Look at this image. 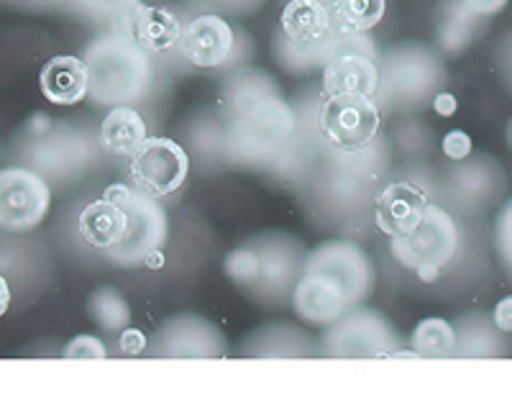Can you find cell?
<instances>
[{
  "label": "cell",
  "instance_id": "6da1fadb",
  "mask_svg": "<svg viewBox=\"0 0 512 397\" xmlns=\"http://www.w3.org/2000/svg\"><path fill=\"white\" fill-rule=\"evenodd\" d=\"M297 134V113L282 98L269 95L249 111L231 116L223 149L228 157L246 164H264L285 159Z\"/></svg>",
  "mask_w": 512,
  "mask_h": 397
},
{
  "label": "cell",
  "instance_id": "7a4b0ae2",
  "mask_svg": "<svg viewBox=\"0 0 512 397\" xmlns=\"http://www.w3.org/2000/svg\"><path fill=\"white\" fill-rule=\"evenodd\" d=\"M131 36L93 44L85 59L90 70V95L105 106H134L152 85V65Z\"/></svg>",
  "mask_w": 512,
  "mask_h": 397
},
{
  "label": "cell",
  "instance_id": "3957f363",
  "mask_svg": "<svg viewBox=\"0 0 512 397\" xmlns=\"http://www.w3.org/2000/svg\"><path fill=\"white\" fill-rule=\"evenodd\" d=\"M300 269L303 257L297 252V241L282 234L262 236L254 244L231 252L226 259V272L236 285L267 295H285L287 290H295Z\"/></svg>",
  "mask_w": 512,
  "mask_h": 397
},
{
  "label": "cell",
  "instance_id": "277c9868",
  "mask_svg": "<svg viewBox=\"0 0 512 397\" xmlns=\"http://www.w3.org/2000/svg\"><path fill=\"white\" fill-rule=\"evenodd\" d=\"M103 195L121 205L126 213V236L111 252L118 264H146L152 254L162 252L169 236V218L159 205V198L123 182L108 185Z\"/></svg>",
  "mask_w": 512,
  "mask_h": 397
},
{
  "label": "cell",
  "instance_id": "5b68a950",
  "mask_svg": "<svg viewBox=\"0 0 512 397\" xmlns=\"http://www.w3.org/2000/svg\"><path fill=\"white\" fill-rule=\"evenodd\" d=\"M379 103L369 95H326L318 108V131L331 149L364 152L379 136Z\"/></svg>",
  "mask_w": 512,
  "mask_h": 397
},
{
  "label": "cell",
  "instance_id": "8992f818",
  "mask_svg": "<svg viewBox=\"0 0 512 397\" xmlns=\"http://www.w3.org/2000/svg\"><path fill=\"white\" fill-rule=\"evenodd\" d=\"M459 244L461 234L454 216L433 203L428 205L423 221L413 234L390 239L392 257L410 272L420 267H436L443 272V267L454 262Z\"/></svg>",
  "mask_w": 512,
  "mask_h": 397
},
{
  "label": "cell",
  "instance_id": "52a82bcc",
  "mask_svg": "<svg viewBox=\"0 0 512 397\" xmlns=\"http://www.w3.org/2000/svg\"><path fill=\"white\" fill-rule=\"evenodd\" d=\"M52 208V187L47 177L31 167L0 170V228L26 234L44 223Z\"/></svg>",
  "mask_w": 512,
  "mask_h": 397
},
{
  "label": "cell",
  "instance_id": "ba28073f",
  "mask_svg": "<svg viewBox=\"0 0 512 397\" xmlns=\"http://www.w3.org/2000/svg\"><path fill=\"white\" fill-rule=\"evenodd\" d=\"M128 172L139 190L154 198H167L175 195L190 177V154L169 136H149L128 157Z\"/></svg>",
  "mask_w": 512,
  "mask_h": 397
},
{
  "label": "cell",
  "instance_id": "9c48e42d",
  "mask_svg": "<svg viewBox=\"0 0 512 397\" xmlns=\"http://www.w3.org/2000/svg\"><path fill=\"white\" fill-rule=\"evenodd\" d=\"M395 344L397 333L374 310H349L328 326L323 339L331 357H387Z\"/></svg>",
  "mask_w": 512,
  "mask_h": 397
},
{
  "label": "cell",
  "instance_id": "30bf717a",
  "mask_svg": "<svg viewBox=\"0 0 512 397\" xmlns=\"http://www.w3.org/2000/svg\"><path fill=\"white\" fill-rule=\"evenodd\" d=\"M308 267L320 269L331 277L349 295L351 303H361L374 287V264L359 244L351 241H326L315 246L313 252L303 259Z\"/></svg>",
  "mask_w": 512,
  "mask_h": 397
},
{
  "label": "cell",
  "instance_id": "8fae6325",
  "mask_svg": "<svg viewBox=\"0 0 512 397\" xmlns=\"http://www.w3.org/2000/svg\"><path fill=\"white\" fill-rule=\"evenodd\" d=\"M292 305H295L297 316L305 323H313V326H331L344 313H349V308H354V303L338 282H333L320 269L308 267V264H303L300 275H297Z\"/></svg>",
  "mask_w": 512,
  "mask_h": 397
},
{
  "label": "cell",
  "instance_id": "7c38bea8",
  "mask_svg": "<svg viewBox=\"0 0 512 397\" xmlns=\"http://www.w3.org/2000/svg\"><path fill=\"white\" fill-rule=\"evenodd\" d=\"M428 205V195L418 182H390L374 200V223L387 239H400L420 226Z\"/></svg>",
  "mask_w": 512,
  "mask_h": 397
},
{
  "label": "cell",
  "instance_id": "4fadbf2b",
  "mask_svg": "<svg viewBox=\"0 0 512 397\" xmlns=\"http://www.w3.org/2000/svg\"><path fill=\"white\" fill-rule=\"evenodd\" d=\"M180 52L182 57L195 67H221L231 59L236 49V34L226 18L216 13H205V16L192 18L190 24L182 26L180 36Z\"/></svg>",
  "mask_w": 512,
  "mask_h": 397
},
{
  "label": "cell",
  "instance_id": "5bb4252c",
  "mask_svg": "<svg viewBox=\"0 0 512 397\" xmlns=\"http://www.w3.org/2000/svg\"><path fill=\"white\" fill-rule=\"evenodd\" d=\"M39 88L52 106H77L90 95L88 62L75 54H57L41 67Z\"/></svg>",
  "mask_w": 512,
  "mask_h": 397
},
{
  "label": "cell",
  "instance_id": "9a60e30c",
  "mask_svg": "<svg viewBox=\"0 0 512 397\" xmlns=\"http://www.w3.org/2000/svg\"><path fill=\"white\" fill-rule=\"evenodd\" d=\"M379 93V67L361 52L333 54L323 70V95H369Z\"/></svg>",
  "mask_w": 512,
  "mask_h": 397
},
{
  "label": "cell",
  "instance_id": "2e32d148",
  "mask_svg": "<svg viewBox=\"0 0 512 397\" xmlns=\"http://www.w3.org/2000/svg\"><path fill=\"white\" fill-rule=\"evenodd\" d=\"M157 351L164 357H221L223 339L210 323L182 316L159 331Z\"/></svg>",
  "mask_w": 512,
  "mask_h": 397
},
{
  "label": "cell",
  "instance_id": "e0dca14e",
  "mask_svg": "<svg viewBox=\"0 0 512 397\" xmlns=\"http://www.w3.org/2000/svg\"><path fill=\"white\" fill-rule=\"evenodd\" d=\"M77 231L82 241L98 252L111 254L126 236V213L111 198H100L88 203L77 218Z\"/></svg>",
  "mask_w": 512,
  "mask_h": 397
},
{
  "label": "cell",
  "instance_id": "ac0fdd59",
  "mask_svg": "<svg viewBox=\"0 0 512 397\" xmlns=\"http://www.w3.org/2000/svg\"><path fill=\"white\" fill-rule=\"evenodd\" d=\"M149 139V126L134 106H113L100 123V149L116 157H131Z\"/></svg>",
  "mask_w": 512,
  "mask_h": 397
},
{
  "label": "cell",
  "instance_id": "d6986e66",
  "mask_svg": "<svg viewBox=\"0 0 512 397\" xmlns=\"http://www.w3.org/2000/svg\"><path fill=\"white\" fill-rule=\"evenodd\" d=\"M131 26H134V29H131V39L149 54L169 52V49H175L177 44H180V18L162 6L139 8L134 21H131Z\"/></svg>",
  "mask_w": 512,
  "mask_h": 397
},
{
  "label": "cell",
  "instance_id": "ffe728a7",
  "mask_svg": "<svg viewBox=\"0 0 512 397\" xmlns=\"http://www.w3.org/2000/svg\"><path fill=\"white\" fill-rule=\"evenodd\" d=\"M280 24L290 44H318L331 31V11L320 0H290Z\"/></svg>",
  "mask_w": 512,
  "mask_h": 397
},
{
  "label": "cell",
  "instance_id": "44dd1931",
  "mask_svg": "<svg viewBox=\"0 0 512 397\" xmlns=\"http://www.w3.org/2000/svg\"><path fill=\"white\" fill-rule=\"evenodd\" d=\"M36 149H39L36 164L44 172H54V175L77 170L90 157V144L75 134H52L49 131L47 136H41Z\"/></svg>",
  "mask_w": 512,
  "mask_h": 397
},
{
  "label": "cell",
  "instance_id": "7402d4cb",
  "mask_svg": "<svg viewBox=\"0 0 512 397\" xmlns=\"http://www.w3.org/2000/svg\"><path fill=\"white\" fill-rule=\"evenodd\" d=\"M413 349L418 357L443 359L456 354V328L443 318H425L413 331Z\"/></svg>",
  "mask_w": 512,
  "mask_h": 397
},
{
  "label": "cell",
  "instance_id": "603a6c76",
  "mask_svg": "<svg viewBox=\"0 0 512 397\" xmlns=\"http://www.w3.org/2000/svg\"><path fill=\"white\" fill-rule=\"evenodd\" d=\"M88 310L103 331L121 333L131 321V305L116 287H98L90 295Z\"/></svg>",
  "mask_w": 512,
  "mask_h": 397
},
{
  "label": "cell",
  "instance_id": "cb8c5ba5",
  "mask_svg": "<svg viewBox=\"0 0 512 397\" xmlns=\"http://www.w3.org/2000/svg\"><path fill=\"white\" fill-rule=\"evenodd\" d=\"M387 0H336L333 13H336L338 26H344L351 34H364L384 18Z\"/></svg>",
  "mask_w": 512,
  "mask_h": 397
},
{
  "label": "cell",
  "instance_id": "d4e9b609",
  "mask_svg": "<svg viewBox=\"0 0 512 397\" xmlns=\"http://www.w3.org/2000/svg\"><path fill=\"white\" fill-rule=\"evenodd\" d=\"M64 359H105L108 357V346L103 339L93 333H80L62 351Z\"/></svg>",
  "mask_w": 512,
  "mask_h": 397
},
{
  "label": "cell",
  "instance_id": "484cf974",
  "mask_svg": "<svg viewBox=\"0 0 512 397\" xmlns=\"http://www.w3.org/2000/svg\"><path fill=\"white\" fill-rule=\"evenodd\" d=\"M441 149L451 162H464L469 154H472L474 144H472V136L466 134V131H448L441 141Z\"/></svg>",
  "mask_w": 512,
  "mask_h": 397
},
{
  "label": "cell",
  "instance_id": "4316f807",
  "mask_svg": "<svg viewBox=\"0 0 512 397\" xmlns=\"http://www.w3.org/2000/svg\"><path fill=\"white\" fill-rule=\"evenodd\" d=\"M146 349H149V339H146V333L139 331V328L126 326L118 333V351H121L123 357H139Z\"/></svg>",
  "mask_w": 512,
  "mask_h": 397
},
{
  "label": "cell",
  "instance_id": "83f0119b",
  "mask_svg": "<svg viewBox=\"0 0 512 397\" xmlns=\"http://www.w3.org/2000/svg\"><path fill=\"white\" fill-rule=\"evenodd\" d=\"M507 0H459V6L464 8L472 18H484V16H495L505 8Z\"/></svg>",
  "mask_w": 512,
  "mask_h": 397
},
{
  "label": "cell",
  "instance_id": "f1b7e54d",
  "mask_svg": "<svg viewBox=\"0 0 512 397\" xmlns=\"http://www.w3.org/2000/svg\"><path fill=\"white\" fill-rule=\"evenodd\" d=\"M492 323L500 333H512V295L502 298L492 310Z\"/></svg>",
  "mask_w": 512,
  "mask_h": 397
},
{
  "label": "cell",
  "instance_id": "f546056e",
  "mask_svg": "<svg viewBox=\"0 0 512 397\" xmlns=\"http://www.w3.org/2000/svg\"><path fill=\"white\" fill-rule=\"evenodd\" d=\"M456 108H459V100H456V95H451V93L433 95V111H436L438 116H443V118L454 116Z\"/></svg>",
  "mask_w": 512,
  "mask_h": 397
},
{
  "label": "cell",
  "instance_id": "4dcf8cb0",
  "mask_svg": "<svg viewBox=\"0 0 512 397\" xmlns=\"http://www.w3.org/2000/svg\"><path fill=\"white\" fill-rule=\"evenodd\" d=\"M500 244H502V254H505V257L512 262V208L507 211V216H502Z\"/></svg>",
  "mask_w": 512,
  "mask_h": 397
},
{
  "label": "cell",
  "instance_id": "1f68e13d",
  "mask_svg": "<svg viewBox=\"0 0 512 397\" xmlns=\"http://www.w3.org/2000/svg\"><path fill=\"white\" fill-rule=\"evenodd\" d=\"M49 131H52V118L49 116H34L31 118V123H29V134L31 136H36V139H41V136H47Z\"/></svg>",
  "mask_w": 512,
  "mask_h": 397
},
{
  "label": "cell",
  "instance_id": "d6a6232c",
  "mask_svg": "<svg viewBox=\"0 0 512 397\" xmlns=\"http://www.w3.org/2000/svg\"><path fill=\"white\" fill-rule=\"evenodd\" d=\"M11 298H13V292H11V285H8V280L3 275H0V318L6 316L8 308H11Z\"/></svg>",
  "mask_w": 512,
  "mask_h": 397
},
{
  "label": "cell",
  "instance_id": "836d02e7",
  "mask_svg": "<svg viewBox=\"0 0 512 397\" xmlns=\"http://www.w3.org/2000/svg\"><path fill=\"white\" fill-rule=\"evenodd\" d=\"M146 267H149V269H162L164 267V254L162 252L152 254V257L146 259Z\"/></svg>",
  "mask_w": 512,
  "mask_h": 397
},
{
  "label": "cell",
  "instance_id": "e575fe53",
  "mask_svg": "<svg viewBox=\"0 0 512 397\" xmlns=\"http://www.w3.org/2000/svg\"><path fill=\"white\" fill-rule=\"evenodd\" d=\"M108 6H116V8H126V6H134L136 0H103Z\"/></svg>",
  "mask_w": 512,
  "mask_h": 397
}]
</instances>
